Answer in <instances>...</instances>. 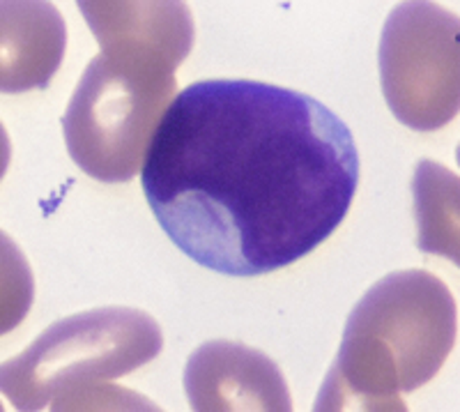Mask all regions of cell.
<instances>
[{
    "label": "cell",
    "instance_id": "obj_1",
    "mask_svg": "<svg viewBox=\"0 0 460 412\" xmlns=\"http://www.w3.org/2000/svg\"><path fill=\"white\" fill-rule=\"evenodd\" d=\"M141 183L184 256L226 277H258L339 228L359 187V152L350 127L309 94L209 78L164 111Z\"/></svg>",
    "mask_w": 460,
    "mask_h": 412
},
{
    "label": "cell",
    "instance_id": "obj_3",
    "mask_svg": "<svg viewBox=\"0 0 460 412\" xmlns=\"http://www.w3.org/2000/svg\"><path fill=\"white\" fill-rule=\"evenodd\" d=\"M456 336L451 292L429 272H396L371 288L355 307L339 360L320 390L350 391L359 408H394L438 373Z\"/></svg>",
    "mask_w": 460,
    "mask_h": 412
},
{
    "label": "cell",
    "instance_id": "obj_4",
    "mask_svg": "<svg viewBox=\"0 0 460 412\" xmlns=\"http://www.w3.org/2000/svg\"><path fill=\"white\" fill-rule=\"evenodd\" d=\"M162 344L159 325L137 309L111 307L69 316L51 325L16 360L5 362L3 391L22 410L81 408L85 394L100 391L97 382L127 376L155 360Z\"/></svg>",
    "mask_w": 460,
    "mask_h": 412
},
{
    "label": "cell",
    "instance_id": "obj_6",
    "mask_svg": "<svg viewBox=\"0 0 460 412\" xmlns=\"http://www.w3.org/2000/svg\"><path fill=\"white\" fill-rule=\"evenodd\" d=\"M184 390L194 410L293 408L274 362L258 350L228 341H212L196 350L184 373Z\"/></svg>",
    "mask_w": 460,
    "mask_h": 412
},
{
    "label": "cell",
    "instance_id": "obj_5",
    "mask_svg": "<svg viewBox=\"0 0 460 412\" xmlns=\"http://www.w3.org/2000/svg\"><path fill=\"white\" fill-rule=\"evenodd\" d=\"M456 16L408 3L389 16L380 49L382 84L398 121L429 131L458 109Z\"/></svg>",
    "mask_w": 460,
    "mask_h": 412
},
{
    "label": "cell",
    "instance_id": "obj_2",
    "mask_svg": "<svg viewBox=\"0 0 460 412\" xmlns=\"http://www.w3.org/2000/svg\"><path fill=\"white\" fill-rule=\"evenodd\" d=\"M81 12L100 37L102 53L65 113V139L88 175L129 180L146 159L164 106L175 100L172 69L189 51L191 19L182 3H122L115 5L118 23L97 3H81Z\"/></svg>",
    "mask_w": 460,
    "mask_h": 412
}]
</instances>
